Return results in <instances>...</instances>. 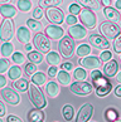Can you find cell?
<instances>
[{
  "label": "cell",
  "mask_w": 121,
  "mask_h": 122,
  "mask_svg": "<svg viewBox=\"0 0 121 122\" xmlns=\"http://www.w3.org/2000/svg\"><path fill=\"white\" fill-rule=\"evenodd\" d=\"M28 96H29V99L30 102L33 103V106L37 108V110H43L44 107L47 106V99H46V96L43 94V92L37 87L35 84H30L29 86V91H28Z\"/></svg>",
  "instance_id": "6da1fadb"
},
{
  "label": "cell",
  "mask_w": 121,
  "mask_h": 122,
  "mask_svg": "<svg viewBox=\"0 0 121 122\" xmlns=\"http://www.w3.org/2000/svg\"><path fill=\"white\" fill-rule=\"evenodd\" d=\"M33 46L37 48V51L39 53H51L52 51V43H51V39H49L46 34H42V33H38L34 35L33 38Z\"/></svg>",
  "instance_id": "7a4b0ae2"
},
{
  "label": "cell",
  "mask_w": 121,
  "mask_h": 122,
  "mask_svg": "<svg viewBox=\"0 0 121 122\" xmlns=\"http://www.w3.org/2000/svg\"><path fill=\"white\" fill-rule=\"evenodd\" d=\"M58 51L63 58H71L74 54V40L69 35L63 37L58 43Z\"/></svg>",
  "instance_id": "3957f363"
},
{
  "label": "cell",
  "mask_w": 121,
  "mask_h": 122,
  "mask_svg": "<svg viewBox=\"0 0 121 122\" xmlns=\"http://www.w3.org/2000/svg\"><path fill=\"white\" fill-rule=\"evenodd\" d=\"M14 35V21L11 19H4L0 25V40L9 43Z\"/></svg>",
  "instance_id": "277c9868"
},
{
  "label": "cell",
  "mask_w": 121,
  "mask_h": 122,
  "mask_svg": "<svg viewBox=\"0 0 121 122\" xmlns=\"http://www.w3.org/2000/svg\"><path fill=\"white\" fill-rule=\"evenodd\" d=\"M100 33H102L101 35L106 39H116L121 34L119 26L110 21H102L100 25Z\"/></svg>",
  "instance_id": "5b68a950"
},
{
  "label": "cell",
  "mask_w": 121,
  "mask_h": 122,
  "mask_svg": "<svg viewBox=\"0 0 121 122\" xmlns=\"http://www.w3.org/2000/svg\"><path fill=\"white\" fill-rule=\"evenodd\" d=\"M71 92L77 94V96H88L89 93L92 92L93 89V86L91 83L86 82V81H83V82H73L72 84H71Z\"/></svg>",
  "instance_id": "8992f818"
},
{
  "label": "cell",
  "mask_w": 121,
  "mask_h": 122,
  "mask_svg": "<svg viewBox=\"0 0 121 122\" xmlns=\"http://www.w3.org/2000/svg\"><path fill=\"white\" fill-rule=\"evenodd\" d=\"M79 20L84 26L93 29L96 26V23H97V16H96L95 13L92 11V9L84 8V9H82V11H81V14H79Z\"/></svg>",
  "instance_id": "52a82bcc"
},
{
  "label": "cell",
  "mask_w": 121,
  "mask_h": 122,
  "mask_svg": "<svg viewBox=\"0 0 121 122\" xmlns=\"http://www.w3.org/2000/svg\"><path fill=\"white\" fill-rule=\"evenodd\" d=\"M0 94L4 98V101L9 103L10 106H16L20 103V96L19 93H16L14 89H11L10 87H5L0 91Z\"/></svg>",
  "instance_id": "ba28073f"
},
{
  "label": "cell",
  "mask_w": 121,
  "mask_h": 122,
  "mask_svg": "<svg viewBox=\"0 0 121 122\" xmlns=\"http://www.w3.org/2000/svg\"><path fill=\"white\" fill-rule=\"evenodd\" d=\"M46 16L51 23L56 24V25L62 24L63 20H64L63 11H62L61 9H58V8H48L47 11H46Z\"/></svg>",
  "instance_id": "9c48e42d"
},
{
  "label": "cell",
  "mask_w": 121,
  "mask_h": 122,
  "mask_svg": "<svg viewBox=\"0 0 121 122\" xmlns=\"http://www.w3.org/2000/svg\"><path fill=\"white\" fill-rule=\"evenodd\" d=\"M93 111H95V108H93L91 103L82 105V107L79 108V111L77 113V117H76V122H88V120L93 115Z\"/></svg>",
  "instance_id": "30bf717a"
},
{
  "label": "cell",
  "mask_w": 121,
  "mask_h": 122,
  "mask_svg": "<svg viewBox=\"0 0 121 122\" xmlns=\"http://www.w3.org/2000/svg\"><path fill=\"white\" fill-rule=\"evenodd\" d=\"M88 42H89L91 46H93V47L97 48V49H105V51H107V49L110 48L109 40H107L105 37L100 35V34H92V35H89Z\"/></svg>",
  "instance_id": "8fae6325"
},
{
  "label": "cell",
  "mask_w": 121,
  "mask_h": 122,
  "mask_svg": "<svg viewBox=\"0 0 121 122\" xmlns=\"http://www.w3.org/2000/svg\"><path fill=\"white\" fill-rule=\"evenodd\" d=\"M44 34L52 40H58L63 38L64 31H63V28H61L58 25H48L46 30H44Z\"/></svg>",
  "instance_id": "7c38bea8"
},
{
  "label": "cell",
  "mask_w": 121,
  "mask_h": 122,
  "mask_svg": "<svg viewBox=\"0 0 121 122\" xmlns=\"http://www.w3.org/2000/svg\"><path fill=\"white\" fill-rule=\"evenodd\" d=\"M79 64L81 67H84V68H88V69H92V71H96L98 67L101 66V61H100V58H97V57H91V56H88L86 58H81L79 59Z\"/></svg>",
  "instance_id": "4fadbf2b"
},
{
  "label": "cell",
  "mask_w": 121,
  "mask_h": 122,
  "mask_svg": "<svg viewBox=\"0 0 121 122\" xmlns=\"http://www.w3.org/2000/svg\"><path fill=\"white\" fill-rule=\"evenodd\" d=\"M68 34L73 40H79V39H83L87 35V30L82 25H73L68 28Z\"/></svg>",
  "instance_id": "5bb4252c"
},
{
  "label": "cell",
  "mask_w": 121,
  "mask_h": 122,
  "mask_svg": "<svg viewBox=\"0 0 121 122\" xmlns=\"http://www.w3.org/2000/svg\"><path fill=\"white\" fill-rule=\"evenodd\" d=\"M104 15L105 18L107 19V21H110V23H120L121 20V15L120 13L116 10V9H114L112 6H106L104 8Z\"/></svg>",
  "instance_id": "9a60e30c"
},
{
  "label": "cell",
  "mask_w": 121,
  "mask_h": 122,
  "mask_svg": "<svg viewBox=\"0 0 121 122\" xmlns=\"http://www.w3.org/2000/svg\"><path fill=\"white\" fill-rule=\"evenodd\" d=\"M117 72H119V63L116 62L115 59H111L110 62H107L106 64L104 66V74L105 77H115L117 76Z\"/></svg>",
  "instance_id": "2e32d148"
},
{
  "label": "cell",
  "mask_w": 121,
  "mask_h": 122,
  "mask_svg": "<svg viewBox=\"0 0 121 122\" xmlns=\"http://www.w3.org/2000/svg\"><path fill=\"white\" fill-rule=\"evenodd\" d=\"M26 117H28L29 122H43L46 115H44V112L42 110H37L35 108V110H30Z\"/></svg>",
  "instance_id": "e0dca14e"
},
{
  "label": "cell",
  "mask_w": 121,
  "mask_h": 122,
  "mask_svg": "<svg viewBox=\"0 0 121 122\" xmlns=\"http://www.w3.org/2000/svg\"><path fill=\"white\" fill-rule=\"evenodd\" d=\"M16 38L20 43H24V44H29V40H30V31L28 28L25 26H20L16 31Z\"/></svg>",
  "instance_id": "ac0fdd59"
},
{
  "label": "cell",
  "mask_w": 121,
  "mask_h": 122,
  "mask_svg": "<svg viewBox=\"0 0 121 122\" xmlns=\"http://www.w3.org/2000/svg\"><path fill=\"white\" fill-rule=\"evenodd\" d=\"M0 14H1L5 19H11L16 15V9L10 5V4H5V5L0 6Z\"/></svg>",
  "instance_id": "d6986e66"
},
{
  "label": "cell",
  "mask_w": 121,
  "mask_h": 122,
  "mask_svg": "<svg viewBox=\"0 0 121 122\" xmlns=\"http://www.w3.org/2000/svg\"><path fill=\"white\" fill-rule=\"evenodd\" d=\"M46 91H47V93L49 94L51 98H56L58 96V93H59V86H58V83L51 81V82H48V84H47Z\"/></svg>",
  "instance_id": "ffe728a7"
},
{
  "label": "cell",
  "mask_w": 121,
  "mask_h": 122,
  "mask_svg": "<svg viewBox=\"0 0 121 122\" xmlns=\"http://www.w3.org/2000/svg\"><path fill=\"white\" fill-rule=\"evenodd\" d=\"M105 120L107 122H115L119 120V111L114 107H109L105 111Z\"/></svg>",
  "instance_id": "44dd1931"
},
{
  "label": "cell",
  "mask_w": 121,
  "mask_h": 122,
  "mask_svg": "<svg viewBox=\"0 0 121 122\" xmlns=\"http://www.w3.org/2000/svg\"><path fill=\"white\" fill-rule=\"evenodd\" d=\"M47 62L51 64V67H57V66H59V64H62L61 63V56L58 53H56V52H51V53H48L47 54Z\"/></svg>",
  "instance_id": "7402d4cb"
},
{
  "label": "cell",
  "mask_w": 121,
  "mask_h": 122,
  "mask_svg": "<svg viewBox=\"0 0 121 122\" xmlns=\"http://www.w3.org/2000/svg\"><path fill=\"white\" fill-rule=\"evenodd\" d=\"M9 78H10L11 81H18V79H20L21 78V68L19 66H13L10 67V69H9Z\"/></svg>",
  "instance_id": "603a6c76"
},
{
  "label": "cell",
  "mask_w": 121,
  "mask_h": 122,
  "mask_svg": "<svg viewBox=\"0 0 121 122\" xmlns=\"http://www.w3.org/2000/svg\"><path fill=\"white\" fill-rule=\"evenodd\" d=\"M28 59L30 61V63H33V64H39V63L43 62V54L39 53L38 51H32L28 53Z\"/></svg>",
  "instance_id": "cb8c5ba5"
},
{
  "label": "cell",
  "mask_w": 121,
  "mask_h": 122,
  "mask_svg": "<svg viewBox=\"0 0 121 122\" xmlns=\"http://www.w3.org/2000/svg\"><path fill=\"white\" fill-rule=\"evenodd\" d=\"M57 78H58V82H59L62 86H68L71 83V76L67 71H59L57 74Z\"/></svg>",
  "instance_id": "d4e9b609"
},
{
  "label": "cell",
  "mask_w": 121,
  "mask_h": 122,
  "mask_svg": "<svg viewBox=\"0 0 121 122\" xmlns=\"http://www.w3.org/2000/svg\"><path fill=\"white\" fill-rule=\"evenodd\" d=\"M111 89H112V84L110 82H107L104 86L96 88V94H97V97H106L107 94L111 92Z\"/></svg>",
  "instance_id": "484cf974"
},
{
  "label": "cell",
  "mask_w": 121,
  "mask_h": 122,
  "mask_svg": "<svg viewBox=\"0 0 121 122\" xmlns=\"http://www.w3.org/2000/svg\"><path fill=\"white\" fill-rule=\"evenodd\" d=\"M62 116L66 121H72V118L74 117V108L71 105H66L62 108Z\"/></svg>",
  "instance_id": "4316f807"
},
{
  "label": "cell",
  "mask_w": 121,
  "mask_h": 122,
  "mask_svg": "<svg viewBox=\"0 0 121 122\" xmlns=\"http://www.w3.org/2000/svg\"><path fill=\"white\" fill-rule=\"evenodd\" d=\"M29 83H28V81H26L25 78H20V79H18L14 82V87L18 89V91H20V92H26V91H29Z\"/></svg>",
  "instance_id": "83f0119b"
},
{
  "label": "cell",
  "mask_w": 121,
  "mask_h": 122,
  "mask_svg": "<svg viewBox=\"0 0 121 122\" xmlns=\"http://www.w3.org/2000/svg\"><path fill=\"white\" fill-rule=\"evenodd\" d=\"M46 79H47V77L43 72H37V73L32 77V82H33V84L37 86V87L38 86H43L46 83Z\"/></svg>",
  "instance_id": "f1b7e54d"
},
{
  "label": "cell",
  "mask_w": 121,
  "mask_h": 122,
  "mask_svg": "<svg viewBox=\"0 0 121 122\" xmlns=\"http://www.w3.org/2000/svg\"><path fill=\"white\" fill-rule=\"evenodd\" d=\"M26 25H28L29 29H32L35 33H42V23H39L38 20L35 19H28L26 20Z\"/></svg>",
  "instance_id": "f546056e"
},
{
  "label": "cell",
  "mask_w": 121,
  "mask_h": 122,
  "mask_svg": "<svg viewBox=\"0 0 121 122\" xmlns=\"http://www.w3.org/2000/svg\"><path fill=\"white\" fill-rule=\"evenodd\" d=\"M1 56L3 57H9V56H11V53L14 54V46H13L11 43H4L3 46H1Z\"/></svg>",
  "instance_id": "4dcf8cb0"
},
{
  "label": "cell",
  "mask_w": 121,
  "mask_h": 122,
  "mask_svg": "<svg viewBox=\"0 0 121 122\" xmlns=\"http://www.w3.org/2000/svg\"><path fill=\"white\" fill-rule=\"evenodd\" d=\"M16 6L19 10L26 13L32 9V1L30 0H19V1H16Z\"/></svg>",
  "instance_id": "1f68e13d"
},
{
  "label": "cell",
  "mask_w": 121,
  "mask_h": 122,
  "mask_svg": "<svg viewBox=\"0 0 121 122\" xmlns=\"http://www.w3.org/2000/svg\"><path fill=\"white\" fill-rule=\"evenodd\" d=\"M91 53V47L88 44H82L77 48V54L81 57V58H86L88 57V54Z\"/></svg>",
  "instance_id": "d6a6232c"
},
{
  "label": "cell",
  "mask_w": 121,
  "mask_h": 122,
  "mask_svg": "<svg viewBox=\"0 0 121 122\" xmlns=\"http://www.w3.org/2000/svg\"><path fill=\"white\" fill-rule=\"evenodd\" d=\"M74 78L77 82H83L84 79H86V77H87V73H86V71H84L82 67L81 68H76L74 69Z\"/></svg>",
  "instance_id": "836d02e7"
},
{
  "label": "cell",
  "mask_w": 121,
  "mask_h": 122,
  "mask_svg": "<svg viewBox=\"0 0 121 122\" xmlns=\"http://www.w3.org/2000/svg\"><path fill=\"white\" fill-rule=\"evenodd\" d=\"M77 3H79V5L86 6L87 9H89V8L97 9L98 6H100V3L101 1H96V0H82V1H77Z\"/></svg>",
  "instance_id": "e575fe53"
},
{
  "label": "cell",
  "mask_w": 121,
  "mask_h": 122,
  "mask_svg": "<svg viewBox=\"0 0 121 122\" xmlns=\"http://www.w3.org/2000/svg\"><path fill=\"white\" fill-rule=\"evenodd\" d=\"M39 3H40L39 6L42 8L43 5H47L48 8H57V5H59L62 3V0H43V1H39Z\"/></svg>",
  "instance_id": "d590c367"
},
{
  "label": "cell",
  "mask_w": 121,
  "mask_h": 122,
  "mask_svg": "<svg viewBox=\"0 0 121 122\" xmlns=\"http://www.w3.org/2000/svg\"><path fill=\"white\" fill-rule=\"evenodd\" d=\"M35 73H37V66L33 64V63H28L25 64V74L29 77H33Z\"/></svg>",
  "instance_id": "8d00e7d4"
},
{
  "label": "cell",
  "mask_w": 121,
  "mask_h": 122,
  "mask_svg": "<svg viewBox=\"0 0 121 122\" xmlns=\"http://www.w3.org/2000/svg\"><path fill=\"white\" fill-rule=\"evenodd\" d=\"M11 59H13L14 63H16V64H21V63H24L25 58H24V56H23V53H21V52H15L11 56Z\"/></svg>",
  "instance_id": "74e56055"
},
{
  "label": "cell",
  "mask_w": 121,
  "mask_h": 122,
  "mask_svg": "<svg viewBox=\"0 0 121 122\" xmlns=\"http://www.w3.org/2000/svg\"><path fill=\"white\" fill-rule=\"evenodd\" d=\"M69 13H71V15H73V16H76L77 14H81V11H82V9H81V5L79 4H71L69 5Z\"/></svg>",
  "instance_id": "f35d334b"
},
{
  "label": "cell",
  "mask_w": 121,
  "mask_h": 122,
  "mask_svg": "<svg viewBox=\"0 0 121 122\" xmlns=\"http://www.w3.org/2000/svg\"><path fill=\"white\" fill-rule=\"evenodd\" d=\"M9 66H10V62H9L6 58H3V59H0V74H3L5 71L10 69V68H9Z\"/></svg>",
  "instance_id": "ab89813d"
},
{
  "label": "cell",
  "mask_w": 121,
  "mask_h": 122,
  "mask_svg": "<svg viewBox=\"0 0 121 122\" xmlns=\"http://www.w3.org/2000/svg\"><path fill=\"white\" fill-rule=\"evenodd\" d=\"M111 58H112V53L110 51H104L100 56V61L101 62H110Z\"/></svg>",
  "instance_id": "60d3db41"
},
{
  "label": "cell",
  "mask_w": 121,
  "mask_h": 122,
  "mask_svg": "<svg viewBox=\"0 0 121 122\" xmlns=\"http://www.w3.org/2000/svg\"><path fill=\"white\" fill-rule=\"evenodd\" d=\"M114 52L121 54V34L114 40Z\"/></svg>",
  "instance_id": "b9f144b4"
},
{
  "label": "cell",
  "mask_w": 121,
  "mask_h": 122,
  "mask_svg": "<svg viewBox=\"0 0 121 122\" xmlns=\"http://www.w3.org/2000/svg\"><path fill=\"white\" fill-rule=\"evenodd\" d=\"M42 16H43V8L42 6H35L34 10H33V18L35 20H38Z\"/></svg>",
  "instance_id": "7bdbcfd3"
},
{
  "label": "cell",
  "mask_w": 121,
  "mask_h": 122,
  "mask_svg": "<svg viewBox=\"0 0 121 122\" xmlns=\"http://www.w3.org/2000/svg\"><path fill=\"white\" fill-rule=\"evenodd\" d=\"M66 23L68 24L69 26H73V25H77L76 23H77V18L73 16V15H68L66 18Z\"/></svg>",
  "instance_id": "ee69618b"
},
{
  "label": "cell",
  "mask_w": 121,
  "mask_h": 122,
  "mask_svg": "<svg viewBox=\"0 0 121 122\" xmlns=\"http://www.w3.org/2000/svg\"><path fill=\"white\" fill-rule=\"evenodd\" d=\"M61 68L63 69V71H71L73 68V63H71V62H66V63H62L61 64Z\"/></svg>",
  "instance_id": "f6af8a7d"
},
{
  "label": "cell",
  "mask_w": 121,
  "mask_h": 122,
  "mask_svg": "<svg viewBox=\"0 0 121 122\" xmlns=\"http://www.w3.org/2000/svg\"><path fill=\"white\" fill-rule=\"evenodd\" d=\"M57 74H58L57 67H49V69H48V76L51 77V78H53V77H56Z\"/></svg>",
  "instance_id": "bcb514c9"
},
{
  "label": "cell",
  "mask_w": 121,
  "mask_h": 122,
  "mask_svg": "<svg viewBox=\"0 0 121 122\" xmlns=\"http://www.w3.org/2000/svg\"><path fill=\"white\" fill-rule=\"evenodd\" d=\"M6 122H23V121H21V118H19L18 116H13V115H10V116H8Z\"/></svg>",
  "instance_id": "7dc6e473"
},
{
  "label": "cell",
  "mask_w": 121,
  "mask_h": 122,
  "mask_svg": "<svg viewBox=\"0 0 121 122\" xmlns=\"http://www.w3.org/2000/svg\"><path fill=\"white\" fill-rule=\"evenodd\" d=\"M5 86H6V78L3 74H0V89L5 88Z\"/></svg>",
  "instance_id": "c3c4849f"
},
{
  "label": "cell",
  "mask_w": 121,
  "mask_h": 122,
  "mask_svg": "<svg viewBox=\"0 0 121 122\" xmlns=\"http://www.w3.org/2000/svg\"><path fill=\"white\" fill-rule=\"evenodd\" d=\"M6 113V108H5V105L4 103H1V101H0V118Z\"/></svg>",
  "instance_id": "681fc988"
},
{
  "label": "cell",
  "mask_w": 121,
  "mask_h": 122,
  "mask_svg": "<svg viewBox=\"0 0 121 122\" xmlns=\"http://www.w3.org/2000/svg\"><path fill=\"white\" fill-rule=\"evenodd\" d=\"M114 93H115V96H116V97L121 98V84H119L117 87H115V89H114Z\"/></svg>",
  "instance_id": "f907efd6"
},
{
  "label": "cell",
  "mask_w": 121,
  "mask_h": 122,
  "mask_svg": "<svg viewBox=\"0 0 121 122\" xmlns=\"http://www.w3.org/2000/svg\"><path fill=\"white\" fill-rule=\"evenodd\" d=\"M115 6L117 9H121V0H117V1H115Z\"/></svg>",
  "instance_id": "816d5d0a"
},
{
  "label": "cell",
  "mask_w": 121,
  "mask_h": 122,
  "mask_svg": "<svg viewBox=\"0 0 121 122\" xmlns=\"http://www.w3.org/2000/svg\"><path fill=\"white\" fill-rule=\"evenodd\" d=\"M25 51H28V52H32V46L30 44H25Z\"/></svg>",
  "instance_id": "f5cc1de1"
},
{
  "label": "cell",
  "mask_w": 121,
  "mask_h": 122,
  "mask_svg": "<svg viewBox=\"0 0 121 122\" xmlns=\"http://www.w3.org/2000/svg\"><path fill=\"white\" fill-rule=\"evenodd\" d=\"M116 81H117V83H121V72L117 73V76H116Z\"/></svg>",
  "instance_id": "db71d44e"
},
{
  "label": "cell",
  "mask_w": 121,
  "mask_h": 122,
  "mask_svg": "<svg viewBox=\"0 0 121 122\" xmlns=\"http://www.w3.org/2000/svg\"><path fill=\"white\" fill-rule=\"evenodd\" d=\"M5 3H8V1H5V0H1V1H0V6L5 5Z\"/></svg>",
  "instance_id": "11a10c76"
},
{
  "label": "cell",
  "mask_w": 121,
  "mask_h": 122,
  "mask_svg": "<svg viewBox=\"0 0 121 122\" xmlns=\"http://www.w3.org/2000/svg\"><path fill=\"white\" fill-rule=\"evenodd\" d=\"M115 122H121V120H117V121H115Z\"/></svg>",
  "instance_id": "9f6ffc18"
},
{
  "label": "cell",
  "mask_w": 121,
  "mask_h": 122,
  "mask_svg": "<svg viewBox=\"0 0 121 122\" xmlns=\"http://www.w3.org/2000/svg\"><path fill=\"white\" fill-rule=\"evenodd\" d=\"M0 122H3V120H1V118H0Z\"/></svg>",
  "instance_id": "6f0895ef"
},
{
  "label": "cell",
  "mask_w": 121,
  "mask_h": 122,
  "mask_svg": "<svg viewBox=\"0 0 121 122\" xmlns=\"http://www.w3.org/2000/svg\"><path fill=\"white\" fill-rule=\"evenodd\" d=\"M120 59H121V54H120Z\"/></svg>",
  "instance_id": "680465c9"
}]
</instances>
